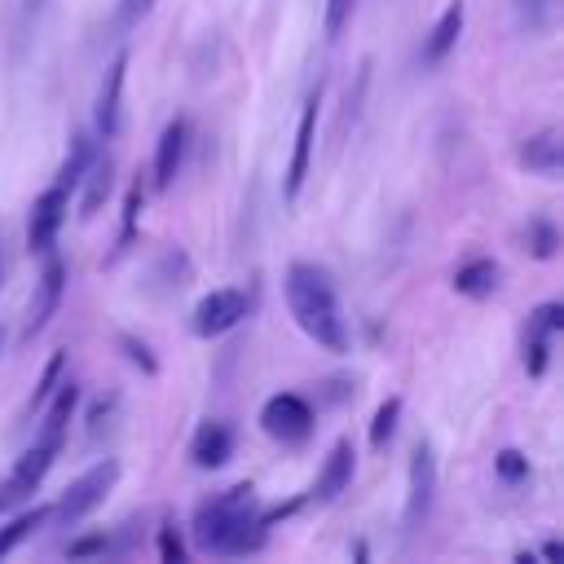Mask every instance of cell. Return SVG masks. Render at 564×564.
<instances>
[{
    "mask_svg": "<svg viewBox=\"0 0 564 564\" xmlns=\"http://www.w3.org/2000/svg\"><path fill=\"white\" fill-rule=\"evenodd\" d=\"M189 533L212 555H247V551H260L264 538H269V524L256 511V485L251 480H238V485L212 494L207 502H198Z\"/></svg>",
    "mask_w": 564,
    "mask_h": 564,
    "instance_id": "1",
    "label": "cell"
},
{
    "mask_svg": "<svg viewBox=\"0 0 564 564\" xmlns=\"http://www.w3.org/2000/svg\"><path fill=\"white\" fill-rule=\"evenodd\" d=\"M282 291H286V304H291L295 326L313 344H322L326 352H348V326L339 317V300H335V286H330V273L326 269H317L308 260L286 264Z\"/></svg>",
    "mask_w": 564,
    "mask_h": 564,
    "instance_id": "2",
    "label": "cell"
},
{
    "mask_svg": "<svg viewBox=\"0 0 564 564\" xmlns=\"http://www.w3.org/2000/svg\"><path fill=\"white\" fill-rule=\"evenodd\" d=\"M115 480H119V463H115V458L93 463L79 480L66 485V494L57 498V507H48V516H53L57 524H79L88 511H97V507L106 502V494L115 489Z\"/></svg>",
    "mask_w": 564,
    "mask_h": 564,
    "instance_id": "3",
    "label": "cell"
},
{
    "mask_svg": "<svg viewBox=\"0 0 564 564\" xmlns=\"http://www.w3.org/2000/svg\"><path fill=\"white\" fill-rule=\"evenodd\" d=\"M247 308H251V295H247L242 286H220V291H212V295H203V300L194 304L189 330H194L198 339H216V335L234 330V326L247 317Z\"/></svg>",
    "mask_w": 564,
    "mask_h": 564,
    "instance_id": "4",
    "label": "cell"
},
{
    "mask_svg": "<svg viewBox=\"0 0 564 564\" xmlns=\"http://www.w3.org/2000/svg\"><path fill=\"white\" fill-rule=\"evenodd\" d=\"M66 212H70V189L53 181V185L31 203V216H26V251H31V256H48V251H53L57 229L66 225Z\"/></svg>",
    "mask_w": 564,
    "mask_h": 564,
    "instance_id": "5",
    "label": "cell"
},
{
    "mask_svg": "<svg viewBox=\"0 0 564 564\" xmlns=\"http://www.w3.org/2000/svg\"><path fill=\"white\" fill-rule=\"evenodd\" d=\"M260 427L282 445H300L313 432V405L300 392H273L260 405Z\"/></svg>",
    "mask_w": 564,
    "mask_h": 564,
    "instance_id": "6",
    "label": "cell"
},
{
    "mask_svg": "<svg viewBox=\"0 0 564 564\" xmlns=\"http://www.w3.org/2000/svg\"><path fill=\"white\" fill-rule=\"evenodd\" d=\"M62 295H66V264L57 260V256H48V264H44V273L35 278V291H31V300H26V322H22V344H31L48 322H53V313L62 308Z\"/></svg>",
    "mask_w": 564,
    "mask_h": 564,
    "instance_id": "7",
    "label": "cell"
},
{
    "mask_svg": "<svg viewBox=\"0 0 564 564\" xmlns=\"http://www.w3.org/2000/svg\"><path fill=\"white\" fill-rule=\"evenodd\" d=\"M317 106H322V88L308 93L304 110H300V123H295V145H291V163H286V181H282V194L286 203L300 198L304 189V176H308V163H313V141H317Z\"/></svg>",
    "mask_w": 564,
    "mask_h": 564,
    "instance_id": "8",
    "label": "cell"
},
{
    "mask_svg": "<svg viewBox=\"0 0 564 564\" xmlns=\"http://www.w3.org/2000/svg\"><path fill=\"white\" fill-rule=\"evenodd\" d=\"M432 502H436V454H432V445H427V441H419V445H414V454H410V494H405V524H410V529H419V524L427 520Z\"/></svg>",
    "mask_w": 564,
    "mask_h": 564,
    "instance_id": "9",
    "label": "cell"
},
{
    "mask_svg": "<svg viewBox=\"0 0 564 564\" xmlns=\"http://www.w3.org/2000/svg\"><path fill=\"white\" fill-rule=\"evenodd\" d=\"M57 449H62V445H53V441H35V445L18 458V467H13L9 485L0 489V511H4V507H13V502H22V498H31V494L40 489V480L48 476V467H53Z\"/></svg>",
    "mask_w": 564,
    "mask_h": 564,
    "instance_id": "10",
    "label": "cell"
},
{
    "mask_svg": "<svg viewBox=\"0 0 564 564\" xmlns=\"http://www.w3.org/2000/svg\"><path fill=\"white\" fill-rule=\"evenodd\" d=\"M123 79H128V53H115V62L101 75L97 88V132L110 141L123 128Z\"/></svg>",
    "mask_w": 564,
    "mask_h": 564,
    "instance_id": "11",
    "label": "cell"
},
{
    "mask_svg": "<svg viewBox=\"0 0 564 564\" xmlns=\"http://www.w3.org/2000/svg\"><path fill=\"white\" fill-rule=\"evenodd\" d=\"M352 467H357V449H352V441H335L330 445V454H326V463H322V471H317V480H313V489H308V498L313 502H335L348 485H352Z\"/></svg>",
    "mask_w": 564,
    "mask_h": 564,
    "instance_id": "12",
    "label": "cell"
},
{
    "mask_svg": "<svg viewBox=\"0 0 564 564\" xmlns=\"http://www.w3.org/2000/svg\"><path fill=\"white\" fill-rule=\"evenodd\" d=\"M463 22H467V4H463V0H449V4L441 9L436 26L423 35V48H419V62H423L427 70L441 66V62L454 53V44H458V35H463Z\"/></svg>",
    "mask_w": 564,
    "mask_h": 564,
    "instance_id": "13",
    "label": "cell"
},
{
    "mask_svg": "<svg viewBox=\"0 0 564 564\" xmlns=\"http://www.w3.org/2000/svg\"><path fill=\"white\" fill-rule=\"evenodd\" d=\"M185 150H189V119H172L163 132H159V145H154V189H167L181 167H185Z\"/></svg>",
    "mask_w": 564,
    "mask_h": 564,
    "instance_id": "14",
    "label": "cell"
},
{
    "mask_svg": "<svg viewBox=\"0 0 564 564\" xmlns=\"http://www.w3.org/2000/svg\"><path fill=\"white\" fill-rule=\"evenodd\" d=\"M229 458H234V427L207 419V423L194 432V441H189V463H194L198 471H216V467H225Z\"/></svg>",
    "mask_w": 564,
    "mask_h": 564,
    "instance_id": "15",
    "label": "cell"
},
{
    "mask_svg": "<svg viewBox=\"0 0 564 564\" xmlns=\"http://www.w3.org/2000/svg\"><path fill=\"white\" fill-rule=\"evenodd\" d=\"M520 163H524L529 172L555 181L560 167H564V141H560V132H555V128H542V132L524 137V145H520Z\"/></svg>",
    "mask_w": 564,
    "mask_h": 564,
    "instance_id": "16",
    "label": "cell"
},
{
    "mask_svg": "<svg viewBox=\"0 0 564 564\" xmlns=\"http://www.w3.org/2000/svg\"><path fill=\"white\" fill-rule=\"evenodd\" d=\"M498 278H502L498 260L476 256V260H467V264L454 269V291H458V295H471V300H485V295L498 291Z\"/></svg>",
    "mask_w": 564,
    "mask_h": 564,
    "instance_id": "17",
    "label": "cell"
},
{
    "mask_svg": "<svg viewBox=\"0 0 564 564\" xmlns=\"http://www.w3.org/2000/svg\"><path fill=\"white\" fill-rule=\"evenodd\" d=\"M44 405H48V414H44V432H40V441L62 445L66 423H70V414H75V405H79V383H75V379L57 383V388H53V397H48Z\"/></svg>",
    "mask_w": 564,
    "mask_h": 564,
    "instance_id": "18",
    "label": "cell"
},
{
    "mask_svg": "<svg viewBox=\"0 0 564 564\" xmlns=\"http://www.w3.org/2000/svg\"><path fill=\"white\" fill-rule=\"evenodd\" d=\"M79 185H84V198H79V216L84 220H93L97 212H101V203L110 198V189H115V167H110V159H93L88 163V172L79 176Z\"/></svg>",
    "mask_w": 564,
    "mask_h": 564,
    "instance_id": "19",
    "label": "cell"
},
{
    "mask_svg": "<svg viewBox=\"0 0 564 564\" xmlns=\"http://www.w3.org/2000/svg\"><path fill=\"white\" fill-rule=\"evenodd\" d=\"M93 159H97V141H93V132H75V137H70V150H66V159H62V167H57V185L75 189Z\"/></svg>",
    "mask_w": 564,
    "mask_h": 564,
    "instance_id": "20",
    "label": "cell"
},
{
    "mask_svg": "<svg viewBox=\"0 0 564 564\" xmlns=\"http://www.w3.org/2000/svg\"><path fill=\"white\" fill-rule=\"evenodd\" d=\"M524 251H529L533 260H555V251H560V229H555V220L533 216V220L524 225Z\"/></svg>",
    "mask_w": 564,
    "mask_h": 564,
    "instance_id": "21",
    "label": "cell"
},
{
    "mask_svg": "<svg viewBox=\"0 0 564 564\" xmlns=\"http://www.w3.org/2000/svg\"><path fill=\"white\" fill-rule=\"evenodd\" d=\"M44 520H48V507H35V511H22V516H13V520L0 529V560H4V555H9L18 542H26V538H31V533H35Z\"/></svg>",
    "mask_w": 564,
    "mask_h": 564,
    "instance_id": "22",
    "label": "cell"
},
{
    "mask_svg": "<svg viewBox=\"0 0 564 564\" xmlns=\"http://www.w3.org/2000/svg\"><path fill=\"white\" fill-rule=\"evenodd\" d=\"M551 339H555V335H546V330H538V326H524V370H529V379H542V375H546Z\"/></svg>",
    "mask_w": 564,
    "mask_h": 564,
    "instance_id": "23",
    "label": "cell"
},
{
    "mask_svg": "<svg viewBox=\"0 0 564 564\" xmlns=\"http://www.w3.org/2000/svg\"><path fill=\"white\" fill-rule=\"evenodd\" d=\"M62 370H66V352L57 348V352L44 361V370H40V379H35V388H31V410H44V401L53 397V388H57Z\"/></svg>",
    "mask_w": 564,
    "mask_h": 564,
    "instance_id": "24",
    "label": "cell"
},
{
    "mask_svg": "<svg viewBox=\"0 0 564 564\" xmlns=\"http://www.w3.org/2000/svg\"><path fill=\"white\" fill-rule=\"evenodd\" d=\"M397 419H401V397H388V401L375 410V419H370V445H375V449H383V445L392 441Z\"/></svg>",
    "mask_w": 564,
    "mask_h": 564,
    "instance_id": "25",
    "label": "cell"
},
{
    "mask_svg": "<svg viewBox=\"0 0 564 564\" xmlns=\"http://www.w3.org/2000/svg\"><path fill=\"white\" fill-rule=\"evenodd\" d=\"M141 203H145V189H141V181L128 189V198H123V225H119V242H115V256H123L128 251V242H132V234H137V220H141Z\"/></svg>",
    "mask_w": 564,
    "mask_h": 564,
    "instance_id": "26",
    "label": "cell"
},
{
    "mask_svg": "<svg viewBox=\"0 0 564 564\" xmlns=\"http://www.w3.org/2000/svg\"><path fill=\"white\" fill-rule=\"evenodd\" d=\"M154 4H159V0H119V4H115V13H110V31H115V35L132 31V26H137Z\"/></svg>",
    "mask_w": 564,
    "mask_h": 564,
    "instance_id": "27",
    "label": "cell"
},
{
    "mask_svg": "<svg viewBox=\"0 0 564 564\" xmlns=\"http://www.w3.org/2000/svg\"><path fill=\"white\" fill-rule=\"evenodd\" d=\"M516 13L524 22V31H546L555 18V0H516Z\"/></svg>",
    "mask_w": 564,
    "mask_h": 564,
    "instance_id": "28",
    "label": "cell"
},
{
    "mask_svg": "<svg viewBox=\"0 0 564 564\" xmlns=\"http://www.w3.org/2000/svg\"><path fill=\"white\" fill-rule=\"evenodd\" d=\"M494 471H498L507 485H520V480H529V458H524L520 449H498V454H494Z\"/></svg>",
    "mask_w": 564,
    "mask_h": 564,
    "instance_id": "29",
    "label": "cell"
},
{
    "mask_svg": "<svg viewBox=\"0 0 564 564\" xmlns=\"http://www.w3.org/2000/svg\"><path fill=\"white\" fill-rule=\"evenodd\" d=\"M529 326H538V330H546V335H560V330H564V304H560V300L538 304V308L529 313Z\"/></svg>",
    "mask_w": 564,
    "mask_h": 564,
    "instance_id": "30",
    "label": "cell"
},
{
    "mask_svg": "<svg viewBox=\"0 0 564 564\" xmlns=\"http://www.w3.org/2000/svg\"><path fill=\"white\" fill-rule=\"evenodd\" d=\"M119 348L128 352V361H132V366H141L145 375H159V361H154V352H150V348L137 339V335H128V330H123V335H119Z\"/></svg>",
    "mask_w": 564,
    "mask_h": 564,
    "instance_id": "31",
    "label": "cell"
},
{
    "mask_svg": "<svg viewBox=\"0 0 564 564\" xmlns=\"http://www.w3.org/2000/svg\"><path fill=\"white\" fill-rule=\"evenodd\" d=\"M185 555H189V551H185L181 533H176L172 524H167V529H159V560H163V564H185Z\"/></svg>",
    "mask_w": 564,
    "mask_h": 564,
    "instance_id": "32",
    "label": "cell"
},
{
    "mask_svg": "<svg viewBox=\"0 0 564 564\" xmlns=\"http://www.w3.org/2000/svg\"><path fill=\"white\" fill-rule=\"evenodd\" d=\"M106 551H110V538H106V533H88V538H75V542L66 546L70 560H93V555H106Z\"/></svg>",
    "mask_w": 564,
    "mask_h": 564,
    "instance_id": "33",
    "label": "cell"
},
{
    "mask_svg": "<svg viewBox=\"0 0 564 564\" xmlns=\"http://www.w3.org/2000/svg\"><path fill=\"white\" fill-rule=\"evenodd\" d=\"M348 13H352V0H326V13H322V22H326V35H330V40L344 31Z\"/></svg>",
    "mask_w": 564,
    "mask_h": 564,
    "instance_id": "34",
    "label": "cell"
},
{
    "mask_svg": "<svg viewBox=\"0 0 564 564\" xmlns=\"http://www.w3.org/2000/svg\"><path fill=\"white\" fill-rule=\"evenodd\" d=\"M44 4H48V0H22V22H35V18L44 13Z\"/></svg>",
    "mask_w": 564,
    "mask_h": 564,
    "instance_id": "35",
    "label": "cell"
},
{
    "mask_svg": "<svg viewBox=\"0 0 564 564\" xmlns=\"http://www.w3.org/2000/svg\"><path fill=\"white\" fill-rule=\"evenodd\" d=\"M542 555H546V560H564V546H560V542H546Z\"/></svg>",
    "mask_w": 564,
    "mask_h": 564,
    "instance_id": "36",
    "label": "cell"
},
{
    "mask_svg": "<svg viewBox=\"0 0 564 564\" xmlns=\"http://www.w3.org/2000/svg\"><path fill=\"white\" fill-rule=\"evenodd\" d=\"M0 282H4V260H0Z\"/></svg>",
    "mask_w": 564,
    "mask_h": 564,
    "instance_id": "37",
    "label": "cell"
},
{
    "mask_svg": "<svg viewBox=\"0 0 564 564\" xmlns=\"http://www.w3.org/2000/svg\"><path fill=\"white\" fill-rule=\"evenodd\" d=\"M0 348H4V335H0Z\"/></svg>",
    "mask_w": 564,
    "mask_h": 564,
    "instance_id": "38",
    "label": "cell"
}]
</instances>
